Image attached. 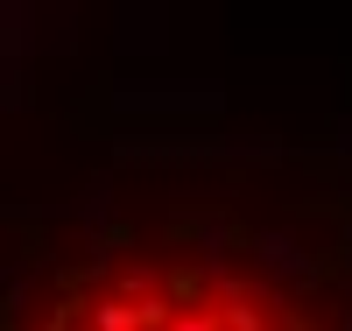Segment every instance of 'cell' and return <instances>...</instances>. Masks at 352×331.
<instances>
[{
  "mask_svg": "<svg viewBox=\"0 0 352 331\" xmlns=\"http://www.w3.org/2000/svg\"><path fill=\"white\" fill-rule=\"evenodd\" d=\"M0 331H352V134H99L8 204Z\"/></svg>",
  "mask_w": 352,
  "mask_h": 331,
  "instance_id": "cell-1",
  "label": "cell"
}]
</instances>
